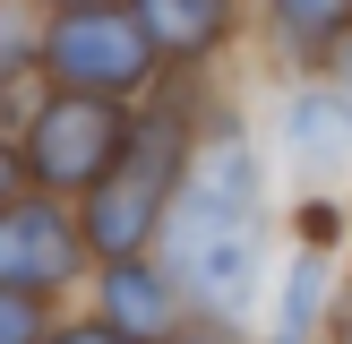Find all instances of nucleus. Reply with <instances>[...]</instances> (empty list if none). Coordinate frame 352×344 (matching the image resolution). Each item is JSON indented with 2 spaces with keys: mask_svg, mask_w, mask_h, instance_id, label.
<instances>
[{
  "mask_svg": "<svg viewBox=\"0 0 352 344\" xmlns=\"http://www.w3.org/2000/svg\"><path fill=\"white\" fill-rule=\"evenodd\" d=\"M129 17L164 69H215L250 26V0H129Z\"/></svg>",
  "mask_w": 352,
  "mask_h": 344,
  "instance_id": "obj_6",
  "label": "nucleus"
},
{
  "mask_svg": "<svg viewBox=\"0 0 352 344\" xmlns=\"http://www.w3.org/2000/svg\"><path fill=\"white\" fill-rule=\"evenodd\" d=\"M155 258L172 267L189 319L250 327L258 310H267V206H198V198H172Z\"/></svg>",
  "mask_w": 352,
  "mask_h": 344,
  "instance_id": "obj_1",
  "label": "nucleus"
},
{
  "mask_svg": "<svg viewBox=\"0 0 352 344\" xmlns=\"http://www.w3.org/2000/svg\"><path fill=\"white\" fill-rule=\"evenodd\" d=\"M43 344H138V336H120V327H103L95 310H78V319H52Z\"/></svg>",
  "mask_w": 352,
  "mask_h": 344,
  "instance_id": "obj_12",
  "label": "nucleus"
},
{
  "mask_svg": "<svg viewBox=\"0 0 352 344\" xmlns=\"http://www.w3.org/2000/svg\"><path fill=\"white\" fill-rule=\"evenodd\" d=\"M267 344H292V336H267Z\"/></svg>",
  "mask_w": 352,
  "mask_h": 344,
  "instance_id": "obj_18",
  "label": "nucleus"
},
{
  "mask_svg": "<svg viewBox=\"0 0 352 344\" xmlns=\"http://www.w3.org/2000/svg\"><path fill=\"white\" fill-rule=\"evenodd\" d=\"M164 61L146 52L129 9H43L34 17V86L43 95H95V103H146Z\"/></svg>",
  "mask_w": 352,
  "mask_h": 344,
  "instance_id": "obj_2",
  "label": "nucleus"
},
{
  "mask_svg": "<svg viewBox=\"0 0 352 344\" xmlns=\"http://www.w3.org/2000/svg\"><path fill=\"white\" fill-rule=\"evenodd\" d=\"M327 292H336V267H327L318 250H292L284 267L267 275V336L309 344V336H318V319H327Z\"/></svg>",
  "mask_w": 352,
  "mask_h": 344,
  "instance_id": "obj_9",
  "label": "nucleus"
},
{
  "mask_svg": "<svg viewBox=\"0 0 352 344\" xmlns=\"http://www.w3.org/2000/svg\"><path fill=\"white\" fill-rule=\"evenodd\" d=\"M275 155H284L292 181H309V189L344 181L352 172V103L327 78L284 86V103H275Z\"/></svg>",
  "mask_w": 352,
  "mask_h": 344,
  "instance_id": "obj_5",
  "label": "nucleus"
},
{
  "mask_svg": "<svg viewBox=\"0 0 352 344\" xmlns=\"http://www.w3.org/2000/svg\"><path fill=\"white\" fill-rule=\"evenodd\" d=\"M250 17L275 69H318L327 43L352 34V0H250Z\"/></svg>",
  "mask_w": 352,
  "mask_h": 344,
  "instance_id": "obj_8",
  "label": "nucleus"
},
{
  "mask_svg": "<svg viewBox=\"0 0 352 344\" xmlns=\"http://www.w3.org/2000/svg\"><path fill=\"white\" fill-rule=\"evenodd\" d=\"M17 189H26V164H17V138H9V129H0V206H9V198H17Z\"/></svg>",
  "mask_w": 352,
  "mask_h": 344,
  "instance_id": "obj_16",
  "label": "nucleus"
},
{
  "mask_svg": "<svg viewBox=\"0 0 352 344\" xmlns=\"http://www.w3.org/2000/svg\"><path fill=\"white\" fill-rule=\"evenodd\" d=\"M86 284H95V319L120 327V336H138V344H164L172 327L189 319V310H181V284H172V267L155 250L146 258H103Z\"/></svg>",
  "mask_w": 352,
  "mask_h": 344,
  "instance_id": "obj_7",
  "label": "nucleus"
},
{
  "mask_svg": "<svg viewBox=\"0 0 352 344\" xmlns=\"http://www.w3.org/2000/svg\"><path fill=\"white\" fill-rule=\"evenodd\" d=\"M129 103H95V95H34L17 112V164H26V189L78 206L103 172L129 155Z\"/></svg>",
  "mask_w": 352,
  "mask_h": 344,
  "instance_id": "obj_3",
  "label": "nucleus"
},
{
  "mask_svg": "<svg viewBox=\"0 0 352 344\" xmlns=\"http://www.w3.org/2000/svg\"><path fill=\"white\" fill-rule=\"evenodd\" d=\"M34 9H129V0H34Z\"/></svg>",
  "mask_w": 352,
  "mask_h": 344,
  "instance_id": "obj_17",
  "label": "nucleus"
},
{
  "mask_svg": "<svg viewBox=\"0 0 352 344\" xmlns=\"http://www.w3.org/2000/svg\"><path fill=\"white\" fill-rule=\"evenodd\" d=\"M164 344H241V327H215V319H181Z\"/></svg>",
  "mask_w": 352,
  "mask_h": 344,
  "instance_id": "obj_15",
  "label": "nucleus"
},
{
  "mask_svg": "<svg viewBox=\"0 0 352 344\" xmlns=\"http://www.w3.org/2000/svg\"><path fill=\"white\" fill-rule=\"evenodd\" d=\"M43 327H52V310H43V301H26V292H0V344H43Z\"/></svg>",
  "mask_w": 352,
  "mask_h": 344,
  "instance_id": "obj_11",
  "label": "nucleus"
},
{
  "mask_svg": "<svg viewBox=\"0 0 352 344\" xmlns=\"http://www.w3.org/2000/svg\"><path fill=\"white\" fill-rule=\"evenodd\" d=\"M95 275L86 258V233H78V206L69 198H43V189H17L0 206V292H26V301H69V292Z\"/></svg>",
  "mask_w": 352,
  "mask_h": 344,
  "instance_id": "obj_4",
  "label": "nucleus"
},
{
  "mask_svg": "<svg viewBox=\"0 0 352 344\" xmlns=\"http://www.w3.org/2000/svg\"><path fill=\"white\" fill-rule=\"evenodd\" d=\"M352 233V215H344V206L336 198H327V189H318V198H301V206H292V250H336V241Z\"/></svg>",
  "mask_w": 352,
  "mask_h": 344,
  "instance_id": "obj_10",
  "label": "nucleus"
},
{
  "mask_svg": "<svg viewBox=\"0 0 352 344\" xmlns=\"http://www.w3.org/2000/svg\"><path fill=\"white\" fill-rule=\"evenodd\" d=\"M318 336H327V344H352V284H336V292H327V319H318Z\"/></svg>",
  "mask_w": 352,
  "mask_h": 344,
  "instance_id": "obj_13",
  "label": "nucleus"
},
{
  "mask_svg": "<svg viewBox=\"0 0 352 344\" xmlns=\"http://www.w3.org/2000/svg\"><path fill=\"white\" fill-rule=\"evenodd\" d=\"M318 78L336 86V95L352 103V34H336V43H327V61H318Z\"/></svg>",
  "mask_w": 352,
  "mask_h": 344,
  "instance_id": "obj_14",
  "label": "nucleus"
}]
</instances>
